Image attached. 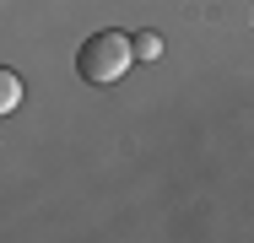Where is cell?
Wrapping results in <instances>:
<instances>
[{
  "label": "cell",
  "mask_w": 254,
  "mask_h": 243,
  "mask_svg": "<svg viewBox=\"0 0 254 243\" xmlns=\"http://www.w3.org/2000/svg\"><path fill=\"white\" fill-rule=\"evenodd\" d=\"M130 38L125 33H92L81 54H76V70H81V81H92V87H108V81H119L125 70H130Z\"/></svg>",
  "instance_id": "cell-1"
},
{
  "label": "cell",
  "mask_w": 254,
  "mask_h": 243,
  "mask_svg": "<svg viewBox=\"0 0 254 243\" xmlns=\"http://www.w3.org/2000/svg\"><path fill=\"white\" fill-rule=\"evenodd\" d=\"M16 103H22V76L0 65V119H5V114H16Z\"/></svg>",
  "instance_id": "cell-2"
},
{
  "label": "cell",
  "mask_w": 254,
  "mask_h": 243,
  "mask_svg": "<svg viewBox=\"0 0 254 243\" xmlns=\"http://www.w3.org/2000/svg\"><path fill=\"white\" fill-rule=\"evenodd\" d=\"M130 54L152 65V60H162V38H157V33H135V38H130Z\"/></svg>",
  "instance_id": "cell-3"
}]
</instances>
